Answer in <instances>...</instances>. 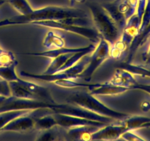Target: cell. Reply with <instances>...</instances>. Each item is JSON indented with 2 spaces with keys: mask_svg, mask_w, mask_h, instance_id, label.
I'll return each mask as SVG.
<instances>
[{
  "mask_svg": "<svg viewBox=\"0 0 150 141\" xmlns=\"http://www.w3.org/2000/svg\"><path fill=\"white\" fill-rule=\"evenodd\" d=\"M86 13L80 9L74 7L49 6L39 9H35L31 14L22 16H14L11 18L0 21V28L6 26L21 25L31 24L34 21H48V20H61L71 17H85Z\"/></svg>",
  "mask_w": 150,
  "mask_h": 141,
  "instance_id": "6da1fadb",
  "label": "cell"
},
{
  "mask_svg": "<svg viewBox=\"0 0 150 141\" xmlns=\"http://www.w3.org/2000/svg\"><path fill=\"white\" fill-rule=\"evenodd\" d=\"M34 25L45 27V28H56L68 32L74 33L85 38L93 44L98 43L101 36L96 29L88 27V20L85 17H71L61 20H48L32 22Z\"/></svg>",
  "mask_w": 150,
  "mask_h": 141,
  "instance_id": "7a4b0ae2",
  "label": "cell"
},
{
  "mask_svg": "<svg viewBox=\"0 0 150 141\" xmlns=\"http://www.w3.org/2000/svg\"><path fill=\"white\" fill-rule=\"evenodd\" d=\"M67 103L79 106L81 108L90 110L91 112L119 121L126 118L130 115L126 113H122L112 110L98 100V99L95 97L94 95H91L89 92L82 91V90L75 92L68 96L67 99Z\"/></svg>",
  "mask_w": 150,
  "mask_h": 141,
  "instance_id": "3957f363",
  "label": "cell"
},
{
  "mask_svg": "<svg viewBox=\"0 0 150 141\" xmlns=\"http://www.w3.org/2000/svg\"><path fill=\"white\" fill-rule=\"evenodd\" d=\"M88 7L91 11L92 21L101 38L110 46L114 44L121 35V30L102 5L93 2L88 5Z\"/></svg>",
  "mask_w": 150,
  "mask_h": 141,
  "instance_id": "277c9868",
  "label": "cell"
},
{
  "mask_svg": "<svg viewBox=\"0 0 150 141\" xmlns=\"http://www.w3.org/2000/svg\"><path fill=\"white\" fill-rule=\"evenodd\" d=\"M110 45L105 39L101 38L97 43L96 49L92 51V55L88 58V63L79 78L88 82L96 70L110 57Z\"/></svg>",
  "mask_w": 150,
  "mask_h": 141,
  "instance_id": "5b68a950",
  "label": "cell"
},
{
  "mask_svg": "<svg viewBox=\"0 0 150 141\" xmlns=\"http://www.w3.org/2000/svg\"><path fill=\"white\" fill-rule=\"evenodd\" d=\"M37 118H38V116L36 110H33L30 112L21 115L12 120L1 129V132H30L35 129V121Z\"/></svg>",
  "mask_w": 150,
  "mask_h": 141,
  "instance_id": "8992f818",
  "label": "cell"
},
{
  "mask_svg": "<svg viewBox=\"0 0 150 141\" xmlns=\"http://www.w3.org/2000/svg\"><path fill=\"white\" fill-rule=\"evenodd\" d=\"M55 119L56 126L63 127V128H71V127L79 126V125H97L98 127H103L106 123L104 122L94 121V120L87 119L84 118L77 117L73 115H63V114H52Z\"/></svg>",
  "mask_w": 150,
  "mask_h": 141,
  "instance_id": "52a82bcc",
  "label": "cell"
},
{
  "mask_svg": "<svg viewBox=\"0 0 150 141\" xmlns=\"http://www.w3.org/2000/svg\"><path fill=\"white\" fill-rule=\"evenodd\" d=\"M128 130L121 122L119 125H105L91 133L90 140H116Z\"/></svg>",
  "mask_w": 150,
  "mask_h": 141,
  "instance_id": "ba28073f",
  "label": "cell"
},
{
  "mask_svg": "<svg viewBox=\"0 0 150 141\" xmlns=\"http://www.w3.org/2000/svg\"><path fill=\"white\" fill-rule=\"evenodd\" d=\"M88 90L89 93L94 96H114L124 93L125 92L131 90V89L128 87L115 85L106 82L103 84H93L91 88H89Z\"/></svg>",
  "mask_w": 150,
  "mask_h": 141,
  "instance_id": "9c48e42d",
  "label": "cell"
},
{
  "mask_svg": "<svg viewBox=\"0 0 150 141\" xmlns=\"http://www.w3.org/2000/svg\"><path fill=\"white\" fill-rule=\"evenodd\" d=\"M107 82L115 85L128 87L131 89H135V86L138 84L131 73L120 68H117L114 75Z\"/></svg>",
  "mask_w": 150,
  "mask_h": 141,
  "instance_id": "30bf717a",
  "label": "cell"
},
{
  "mask_svg": "<svg viewBox=\"0 0 150 141\" xmlns=\"http://www.w3.org/2000/svg\"><path fill=\"white\" fill-rule=\"evenodd\" d=\"M100 127L97 125H79L69 128L67 132V136L73 140H90L91 133L97 131Z\"/></svg>",
  "mask_w": 150,
  "mask_h": 141,
  "instance_id": "8fae6325",
  "label": "cell"
},
{
  "mask_svg": "<svg viewBox=\"0 0 150 141\" xmlns=\"http://www.w3.org/2000/svg\"><path fill=\"white\" fill-rule=\"evenodd\" d=\"M88 48V46L87 47H81V48H66V47H62V48H57V49H49L47 51L42 52V53H25L27 55L35 56H42V57H46V58L53 59L56 56L62 55V54L67 53H76L78 52L84 51L85 49Z\"/></svg>",
  "mask_w": 150,
  "mask_h": 141,
  "instance_id": "7c38bea8",
  "label": "cell"
},
{
  "mask_svg": "<svg viewBox=\"0 0 150 141\" xmlns=\"http://www.w3.org/2000/svg\"><path fill=\"white\" fill-rule=\"evenodd\" d=\"M102 6L106 10L108 14H110V16L112 17V20L115 21V23L117 24V26L122 31L127 23V19L124 14H122L119 9L117 2L115 1L112 2H106Z\"/></svg>",
  "mask_w": 150,
  "mask_h": 141,
  "instance_id": "4fadbf2b",
  "label": "cell"
},
{
  "mask_svg": "<svg viewBox=\"0 0 150 141\" xmlns=\"http://www.w3.org/2000/svg\"><path fill=\"white\" fill-rule=\"evenodd\" d=\"M150 35V23L149 24L146 29H145L144 31H143L142 34L140 35H138L134 38L133 42H131V46L129 47L128 49V55H127V61L126 62H128L130 63L131 61V59L133 58L134 55L135 53V52L137 51V49L139 48L140 46H142L145 42L146 40L149 38Z\"/></svg>",
  "mask_w": 150,
  "mask_h": 141,
  "instance_id": "5bb4252c",
  "label": "cell"
},
{
  "mask_svg": "<svg viewBox=\"0 0 150 141\" xmlns=\"http://www.w3.org/2000/svg\"><path fill=\"white\" fill-rule=\"evenodd\" d=\"M42 46L49 49L62 48L65 46V41L60 35H58L52 31H49L45 36Z\"/></svg>",
  "mask_w": 150,
  "mask_h": 141,
  "instance_id": "9a60e30c",
  "label": "cell"
},
{
  "mask_svg": "<svg viewBox=\"0 0 150 141\" xmlns=\"http://www.w3.org/2000/svg\"><path fill=\"white\" fill-rule=\"evenodd\" d=\"M118 68H123L124 70H127L133 75H139L142 77L150 78V65H134L131 63L123 62L120 63Z\"/></svg>",
  "mask_w": 150,
  "mask_h": 141,
  "instance_id": "2e32d148",
  "label": "cell"
},
{
  "mask_svg": "<svg viewBox=\"0 0 150 141\" xmlns=\"http://www.w3.org/2000/svg\"><path fill=\"white\" fill-rule=\"evenodd\" d=\"M128 129V130H135L137 129H142L144 124L150 122V118L144 116H131L120 121Z\"/></svg>",
  "mask_w": 150,
  "mask_h": 141,
  "instance_id": "e0dca14e",
  "label": "cell"
},
{
  "mask_svg": "<svg viewBox=\"0 0 150 141\" xmlns=\"http://www.w3.org/2000/svg\"><path fill=\"white\" fill-rule=\"evenodd\" d=\"M19 79L17 81H13V82H9L12 96H14V97H16V98L33 99V100H36L35 98V96H33L32 94L30 93L28 89H26L20 83Z\"/></svg>",
  "mask_w": 150,
  "mask_h": 141,
  "instance_id": "ac0fdd59",
  "label": "cell"
},
{
  "mask_svg": "<svg viewBox=\"0 0 150 141\" xmlns=\"http://www.w3.org/2000/svg\"><path fill=\"white\" fill-rule=\"evenodd\" d=\"M30 111L31 110H12L0 112V132H1V129L9 122H11L12 120Z\"/></svg>",
  "mask_w": 150,
  "mask_h": 141,
  "instance_id": "d6986e66",
  "label": "cell"
},
{
  "mask_svg": "<svg viewBox=\"0 0 150 141\" xmlns=\"http://www.w3.org/2000/svg\"><path fill=\"white\" fill-rule=\"evenodd\" d=\"M9 5L13 8L20 15L26 16L34 11V8L30 6L28 0H6Z\"/></svg>",
  "mask_w": 150,
  "mask_h": 141,
  "instance_id": "ffe728a7",
  "label": "cell"
},
{
  "mask_svg": "<svg viewBox=\"0 0 150 141\" xmlns=\"http://www.w3.org/2000/svg\"><path fill=\"white\" fill-rule=\"evenodd\" d=\"M73 54L74 53L62 54V55L56 56L55 58L52 59V61H51V63L44 73H45V74H53V73L59 71L61 69V68L64 65V63L67 62L68 59L70 58V56Z\"/></svg>",
  "mask_w": 150,
  "mask_h": 141,
  "instance_id": "44dd1931",
  "label": "cell"
},
{
  "mask_svg": "<svg viewBox=\"0 0 150 141\" xmlns=\"http://www.w3.org/2000/svg\"><path fill=\"white\" fill-rule=\"evenodd\" d=\"M56 126L55 119L52 114H45L36 118L35 125V129L44 130L49 129Z\"/></svg>",
  "mask_w": 150,
  "mask_h": 141,
  "instance_id": "7402d4cb",
  "label": "cell"
},
{
  "mask_svg": "<svg viewBox=\"0 0 150 141\" xmlns=\"http://www.w3.org/2000/svg\"><path fill=\"white\" fill-rule=\"evenodd\" d=\"M17 64H12L8 66L0 65V78L7 82L17 81L20 78L16 73V67Z\"/></svg>",
  "mask_w": 150,
  "mask_h": 141,
  "instance_id": "603a6c76",
  "label": "cell"
},
{
  "mask_svg": "<svg viewBox=\"0 0 150 141\" xmlns=\"http://www.w3.org/2000/svg\"><path fill=\"white\" fill-rule=\"evenodd\" d=\"M56 127L51 128L49 129L40 130V132L38 135L36 140H44V141H52L62 140L60 137V133L56 129Z\"/></svg>",
  "mask_w": 150,
  "mask_h": 141,
  "instance_id": "cb8c5ba5",
  "label": "cell"
},
{
  "mask_svg": "<svg viewBox=\"0 0 150 141\" xmlns=\"http://www.w3.org/2000/svg\"><path fill=\"white\" fill-rule=\"evenodd\" d=\"M53 83L57 86L62 87V88H69V89H74V88H88L89 89L93 85V84H85V83H81V82H77L73 79L57 80Z\"/></svg>",
  "mask_w": 150,
  "mask_h": 141,
  "instance_id": "d4e9b609",
  "label": "cell"
},
{
  "mask_svg": "<svg viewBox=\"0 0 150 141\" xmlns=\"http://www.w3.org/2000/svg\"><path fill=\"white\" fill-rule=\"evenodd\" d=\"M12 64H17V61L14 54L12 52L3 49L0 53V65L8 66Z\"/></svg>",
  "mask_w": 150,
  "mask_h": 141,
  "instance_id": "484cf974",
  "label": "cell"
},
{
  "mask_svg": "<svg viewBox=\"0 0 150 141\" xmlns=\"http://www.w3.org/2000/svg\"><path fill=\"white\" fill-rule=\"evenodd\" d=\"M150 23V0H148L147 4L145 6V12L143 14L142 18V23H141L140 29L138 35H140L146 29Z\"/></svg>",
  "mask_w": 150,
  "mask_h": 141,
  "instance_id": "4316f807",
  "label": "cell"
},
{
  "mask_svg": "<svg viewBox=\"0 0 150 141\" xmlns=\"http://www.w3.org/2000/svg\"><path fill=\"white\" fill-rule=\"evenodd\" d=\"M120 138L128 141H145V139L134 132V130H127L122 134Z\"/></svg>",
  "mask_w": 150,
  "mask_h": 141,
  "instance_id": "83f0119b",
  "label": "cell"
},
{
  "mask_svg": "<svg viewBox=\"0 0 150 141\" xmlns=\"http://www.w3.org/2000/svg\"><path fill=\"white\" fill-rule=\"evenodd\" d=\"M0 95L6 96V97L12 96L9 82L2 79L1 78H0Z\"/></svg>",
  "mask_w": 150,
  "mask_h": 141,
  "instance_id": "f1b7e54d",
  "label": "cell"
},
{
  "mask_svg": "<svg viewBox=\"0 0 150 141\" xmlns=\"http://www.w3.org/2000/svg\"><path fill=\"white\" fill-rule=\"evenodd\" d=\"M147 1L148 0H138V6H137V10H136L135 14L138 15L141 21H142V18L143 14L145 12Z\"/></svg>",
  "mask_w": 150,
  "mask_h": 141,
  "instance_id": "f546056e",
  "label": "cell"
},
{
  "mask_svg": "<svg viewBox=\"0 0 150 141\" xmlns=\"http://www.w3.org/2000/svg\"><path fill=\"white\" fill-rule=\"evenodd\" d=\"M135 89H140V90H142V91L150 94V85H142L140 84V83H138V84L135 86Z\"/></svg>",
  "mask_w": 150,
  "mask_h": 141,
  "instance_id": "4dcf8cb0",
  "label": "cell"
},
{
  "mask_svg": "<svg viewBox=\"0 0 150 141\" xmlns=\"http://www.w3.org/2000/svg\"><path fill=\"white\" fill-rule=\"evenodd\" d=\"M141 108L143 111L148 112L149 110H150V103L148 101H144L141 103Z\"/></svg>",
  "mask_w": 150,
  "mask_h": 141,
  "instance_id": "1f68e13d",
  "label": "cell"
},
{
  "mask_svg": "<svg viewBox=\"0 0 150 141\" xmlns=\"http://www.w3.org/2000/svg\"><path fill=\"white\" fill-rule=\"evenodd\" d=\"M142 59L146 65H150V54H149V55H144L143 54Z\"/></svg>",
  "mask_w": 150,
  "mask_h": 141,
  "instance_id": "d6a6232c",
  "label": "cell"
},
{
  "mask_svg": "<svg viewBox=\"0 0 150 141\" xmlns=\"http://www.w3.org/2000/svg\"><path fill=\"white\" fill-rule=\"evenodd\" d=\"M83 0H68L69 4H70V7H74L76 2H81Z\"/></svg>",
  "mask_w": 150,
  "mask_h": 141,
  "instance_id": "836d02e7",
  "label": "cell"
},
{
  "mask_svg": "<svg viewBox=\"0 0 150 141\" xmlns=\"http://www.w3.org/2000/svg\"><path fill=\"white\" fill-rule=\"evenodd\" d=\"M6 98H7L6 96H1V95H0V103H2V102H3V101H4L5 100H6Z\"/></svg>",
  "mask_w": 150,
  "mask_h": 141,
  "instance_id": "e575fe53",
  "label": "cell"
},
{
  "mask_svg": "<svg viewBox=\"0 0 150 141\" xmlns=\"http://www.w3.org/2000/svg\"><path fill=\"white\" fill-rule=\"evenodd\" d=\"M149 54H150V45H149V49H148L147 51L145 52V53H144V55H149Z\"/></svg>",
  "mask_w": 150,
  "mask_h": 141,
  "instance_id": "d590c367",
  "label": "cell"
},
{
  "mask_svg": "<svg viewBox=\"0 0 150 141\" xmlns=\"http://www.w3.org/2000/svg\"><path fill=\"white\" fill-rule=\"evenodd\" d=\"M2 50H3V49H2V48H1V47H0V53H1V52H2Z\"/></svg>",
  "mask_w": 150,
  "mask_h": 141,
  "instance_id": "8d00e7d4",
  "label": "cell"
}]
</instances>
